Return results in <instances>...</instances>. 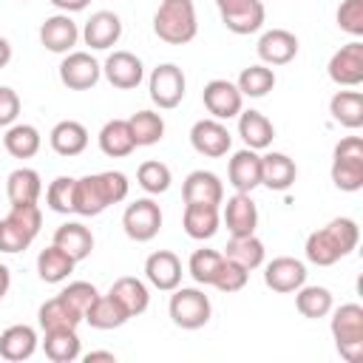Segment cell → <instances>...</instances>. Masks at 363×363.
<instances>
[{"label": "cell", "instance_id": "obj_1", "mask_svg": "<svg viewBox=\"0 0 363 363\" xmlns=\"http://www.w3.org/2000/svg\"><path fill=\"white\" fill-rule=\"evenodd\" d=\"M130 182L122 170H102V173H88L74 182V213L77 216H99L111 204H119L128 199Z\"/></svg>", "mask_w": 363, "mask_h": 363}, {"label": "cell", "instance_id": "obj_2", "mask_svg": "<svg viewBox=\"0 0 363 363\" xmlns=\"http://www.w3.org/2000/svg\"><path fill=\"white\" fill-rule=\"evenodd\" d=\"M357 241H360L357 221L349 218V216H340V218H332L326 227H320V230L306 235L303 255L315 267H332L340 258H346L357 247Z\"/></svg>", "mask_w": 363, "mask_h": 363}, {"label": "cell", "instance_id": "obj_3", "mask_svg": "<svg viewBox=\"0 0 363 363\" xmlns=\"http://www.w3.org/2000/svg\"><path fill=\"white\" fill-rule=\"evenodd\" d=\"M153 34L167 45H187L199 34L193 0H162L153 14Z\"/></svg>", "mask_w": 363, "mask_h": 363}, {"label": "cell", "instance_id": "obj_4", "mask_svg": "<svg viewBox=\"0 0 363 363\" xmlns=\"http://www.w3.org/2000/svg\"><path fill=\"white\" fill-rule=\"evenodd\" d=\"M332 337L335 349L346 363H360L363 357V306L360 303H340L337 309L332 306Z\"/></svg>", "mask_w": 363, "mask_h": 363}, {"label": "cell", "instance_id": "obj_5", "mask_svg": "<svg viewBox=\"0 0 363 363\" xmlns=\"http://www.w3.org/2000/svg\"><path fill=\"white\" fill-rule=\"evenodd\" d=\"M40 227H43V213L37 204H11L6 218H0V252L28 250Z\"/></svg>", "mask_w": 363, "mask_h": 363}, {"label": "cell", "instance_id": "obj_6", "mask_svg": "<svg viewBox=\"0 0 363 363\" xmlns=\"http://www.w3.org/2000/svg\"><path fill=\"white\" fill-rule=\"evenodd\" d=\"M332 184L343 193L363 187V139L343 136L332 150Z\"/></svg>", "mask_w": 363, "mask_h": 363}, {"label": "cell", "instance_id": "obj_7", "mask_svg": "<svg viewBox=\"0 0 363 363\" xmlns=\"http://www.w3.org/2000/svg\"><path fill=\"white\" fill-rule=\"evenodd\" d=\"M167 312H170V320L179 326V329H201L207 326L210 315H213V303L210 298L204 295V289L199 286H176L173 295H170V303H167Z\"/></svg>", "mask_w": 363, "mask_h": 363}, {"label": "cell", "instance_id": "obj_8", "mask_svg": "<svg viewBox=\"0 0 363 363\" xmlns=\"http://www.w3.org/2000/svg\"><path fill=\"white\" fill-rule=\"evenodd\" d=\"M184 91H187V79H184V71L176 65V62H162L150 71L147 77V94H150V102L162 111H170L176 108L182 99H184Z\"/></svg>", "mask_w": 363, "mask_h": 363}, {"label": "cell", "instance_id": "obj_9", "mask_svg": "<svg viewBox=\"0 0 363 363\" xmlns=\"http://www.w3.org/2000/svg\"><path fill=\"white\" fill-rule=\"evenodd\" d=\"M122 230L136 244L153 241L162 230V207L153 199H136L122 213Z\"/></svg>", "mask_w": 363, "mask_h": 363}, {"label": "cell", "instance_id": "obj_10", "mask_svg": "<svg viewBox=\"0 0 363 363\" xmlns=\"http://www.w3.org/2000/svg\"><path fill=\"white\" fill-rule=\"evenodd\" d=\"M218 17L224 23L227 31L244 37V34H255L264 26V3L261 0H216Z\"/></svg>", "mask_w": 363, "mask_h": 363}, {"label": "cell", "instance_id": "obj_11", "mask_svg": "<svg viewBox=\"0 0 363 363\" xmlns=\"http://www.w3.org/2000/svg\"><path fill=\"white\" fill-rule=\"evenodd\" d=\"M326 74L340 88H357L363 82V43L360 40H352V43L340 45L329 57Z\"/></svg>", "mask_w": 363, "mask_h": 363}, {"label": "cell", "instance_id": "obj_12", "mask_svg": "<svg viewBox=\"0 0 363 363\" xmlns=\"http://www.w3.org/2000/svg\"><path fill=\"white\" fill-rule=\"evenodd\" d=\"M102 77V65L88 51H68L60 62V82L68 91H91Z\"/></svg>", "mask_w": 363, "mask_h": 363}, {"label": "cell", "instance_id": "obj_13", "mask_svg": "<svg viewBox=\"0 0 363 363\" xmlns=\"http://www.w3.org/2000/svg\"><path fill=\"white\" fill-rule=\"evenodd\" d=\"M190 145L199 156H207V159H221L227 156V150L233 147V136L227 130V125L221 119H199L193 122L190 128Z\"/></svg>", "mask_w": 363, "mask_h": 363}, {"label": "cell", "instance_id": "obj_14", "mask_svg": "<svg viewBox=\"0 0 363 363\" xmlns=\"http://www.w3.org/2000/svg\"><path fill=\"white\" fill-rule=\"evenodd\" d=\"M201 102L207 108V113L213 119H233L241 113V105H244V96L241 91L235 88V82L230 79H210L201 91Z\"/></svg>", "mask_w": 363, "mask_h": 363}, {"label": "cell", "instance_id": "obj_15", "mask_svg": "<svg viewBox=\"0 0 363 363\" xmlns=\"http://www.w3.org/2000/svg\"><path fill=\"white\" fill-rule=\"evenodd\" d=\"M224 204V201H221ZM221 221L230 233V238H241V235H252L258 227V207L252 201L250 193H235L227 199L224 210H221Z\"/></svg>", "mask_w": 363, "mask_h": 363}, {"label": "cell", "instance_id": "obj_16", "mask_svg": "<svg viewBox=\"0 0 363 363\" xmlns=\"http://www.w3.org/2000/svg\"><path fill=\"white\" fill-rule=\"evenodd\" d=\"M264 284L272 292L289 295V292H295L298 286L306 284V264L292 258V255H278L264 267Z\"/></svg>", "mask_w": 363, "mask_h": 363}, {"label": "cell", "instance_id": "obj_17", "mask_svg": "<svg viewBox=\"0 0 363 363\" xmlns=\"http://www.w3.org/2000/svg\"><path fill=\"white\" fill-rule=\"evenodd\" d=\"M77 40H79V28L71 20V14H65V11H57V14L45 17L43 26H40V43L51 54H68V51H74Z\"/></svg>", "mask_w": 363, "mask_h": 363}, {"label": "cell", "instance_id": "obj_18", "mask_svg": "<svg viewBox=\"0 0 363 363\" xmlns=\"http://www.w3.org/2000/svg\"><path fill=\"white\" fill-rule=\"evenodd\" d=\"M182 261L170 250H156L145 258V278L159 292H173L182 284Z\"/></svg>", "mask_w": 363, "mask_h": 363}, {"label": "cell", "instance_id": "obj_19", "mask_svg": "<svg viewBox=\"0 0 363 363\" xmlns=\"http://www.w3.org/2000/svg\"><path fill=\"white\" fill-rule=\"evenodd\" d=\"M102 74H105V79H108L113 88L130 91V88H136V85L145 79V65H142V60H139L136 54H130V51H113V54H108V60L102 62Z\"/></svg>", "mask_w": 363, "mask_h": 363}, {"label": "cell", "instance_id": "obj_20", "mask_svg": "<svg viewBox=\"0 0 363 363\" xmlns=\"http://www.w3.org/2000/svg\"><path fill=\"white\" fill-rule=\"evenodd\" d=\"M79 37L85 40L88 48L105 51V48H111V45L119 43V37H122V20H119V14L105 11V9H102V11H94V14L88 17L85 28L79 31Z\"/></svg>", "mask_w": 363, "mask_h": 363}, {"label": "cell", "instance_id": "obj_21", "mask_svg": "<svg viewBox=\"0 0 363 363\" xmlns=\"http://www.w3.org/2000/svg\"><path fill=\"white\" fill-rule=\"evenodd\" d=\"M255 51H258L261 62L269 65V68L272 65H286L298 57V37L286 28H269V31L261 34Z\"/></svg>", "mask_w": 363, "mask_h": 363}, {"label": "cell", "instance_id": "obj_22", "mask_svg": "<svg viewBox=\"0 0 363 363\" xmlns=\"http://www.w3.org/2000/svg\"><path fill=\"white\" fill-rule=\"evenodd\" d=\"M227 179L235 193H252L261 184V156L252 147L235 150L227 162Z\"/></svg>", "mask_w": 363, "mask_h": 363}, {"label": "cell", "instance_id": "obj_23", "mask_svg": "<svg viewBox=\"0 0 363 363\" xmlns=\"http://www.w3.org/2000/svg\"><path fill=\"white\" fill-rule=\"evenodd\" d=\"M218 224H221L218 204H201V201L184 204L182 227H184V233H187L193 241H207V238H213V235L218 233Z\"/></svg>", "mask_w": 363, "mask_h": 363}, {"label": "cell", "instance_id": "obj_24", "mask_svg": "<svg viewBox=\"0 0 363 363\" xmlns=\"http://www.w3.org/2000/svg\"><path fill=\"white\" fill-rule=\"evenodd\" d=\"M182 199H184V204H190V201L221 204L224 201V184L213 170H193L182 182Z\"/></svg>", "mask_w": 363, "mask_h": 363}, {"label": "cell", "instance_id": "obj_25", "mask_svg": "<svg viewBox=\"0 0 363 363\" xmlns=\"http://www.w3.org/2000/svg\"><path fill=\"white\" fill-rule=\"evenodd\" d=\"M48 145H51V150L57 156H65V159L79 156L88 147V128L82 122H77V119H62V122H57L51 128Z\"/></svg>", "mask_w": 363, "mask_h": 363}, {"label": "cell", "instance_id": "obj_26", "mask_svg": "<svg viewBox=\"0 0 363 363\" xmlns=\"http://www.w3.org/2000/svg\"><path fill=\"white\" fill-rule=\"evenodd\" d=\"M37 352V332L28 323H14L0 332V357L9 363H23Z\"/></svg>", "mask_w": 363, "mask_h": 363}, {"label": "cell", "instance_id": "obj_27", "mask_svg": "<svg viewBox=\"0 0 363 363\" xmlns=\"http://www.w3.org/2000/svg\"><path fill=\"white\" fill-rule=\"evenodd\" d=\"M295 179H298V167L286 153L269 150V153L261 156V184L264 187L284 193L295 184Z\"/></svg>", "mask_w": 363, "mask_h": 363}, {"label": "cell", "instance_id": "obj_28", "mask_svg": "<svg viewBox=\"0 0 363 363\" xmlns=\"http://www.w3.org/2000/svg\"><path fill=\"white\" fill-rule=\"evenodd\" d=\"M57 247H62L77 264L85 261L91 252H94V233L82 224V221H65L54 230V241Z\"/></svg>", "mask_w": 363, "mask_h": 363}, {"label": "cell", "instance_id": "obj_29", "mask_svg": "<svg viewBox=\"0 0 363 363\" xmlns=\"http://www.w3.org/2000/svg\"><path fill=\"white\" fill-rule=\"evenodd\" d=\"M238 136L244 139L247 147L252 150H267L275 139V125L261 113V111H244L238 113Z\"/></svg>", "mask_w": 363, "mask_h": 363}, {"label": "cell", "instance_id": "obj_30", "mask_svg": "<svg viewBox=\"0 0 363 363\" xmlns=\"http://www.w3.org/2000/svg\"><path fill=\"white\" fill-rule=\"evenodd\" d=\"M82 320H85L88 326L99 329V332H108V329H119V326H125V323L130 320V315H128V309L108 292V295H99V298L88 306V312H85Z\"/></svg>", "mask_w": 363, "mask_h": 363}, {"label": "cell", "instance_id": "obj_31", "mask_svg": "<svg viewBox=\"0 0 363 363\" xmlns=\"http://www.w3.org/2000/svg\"><path fill=\"white\" fill-rule=\"evenodd\" d=\"M96 139H99V150L111 159H122L136 150V139L130 133L128 119H108Z\"/></svg>", "mask_w": 363, "mask_h": 363}, {"label": "cell", "instance_id": "obj_32", "mask_svg": "<svg viewBox=\"0 0 363 363\" xmlns=\"http://www.w3.org/2000/svg\"><path fill=\"white\" fill-rule=\"evenodd\" d=\"M43 352L51 363H74L82 357V343L77 329H51L43 332Z\"/></svg>", "mask_w": 363, "mask_h": 363}, {"label": "cell", "instance_id": "obj_33", "mask_svg": "<svg viewBox=\"0 0 363 363\" xmlns=\"http://www.w3.org/2000/svg\"><path fill=\"white\" fill-rule=\"evenodd\" d=\"M125 309H128V315L130 318H139L142 312H147V306H150V292H147V284L145 281H139V278H133V275H122V278H116L113 284H111V289H108Z\"/></svg>", "mask_w": 363, "mask_h": 363}, {"label": "cell", "instance_id": "obj_34", "mask_svg": "<svg viewBox=\"0 0 363 363\" xmlns=\"http://www.w3.org/2000/svg\"><path fill=\"white\" fill-rule=\"evenodd\" d=\"M3 147H6V153L14 156V159H31V156L40 153L43 136H40V130H37L34 125H28V122H14V125L6 128Z\"/></svg>", "mask_w": 363, "mask_h": 363}, {"label": "cell", "instance_id": "obj_35", "mask_svg": "<svg viewBox=\"0 0 363 363\" xmlns=\"http://www.w3.org/2000/svg\"><path fill=\"white\" fill-rule=\"evenodd\" d=\"M43 193V179L34 167H17L6 179V196L9 204H37Z\"/></svg>", "mask_w": 363, "mask_h": 363}, {"label": "cell", "instance_id": "obj_36", "mask_svg": "<svg viewBox=\"0 0 363 363\" xmlns=\"http://www.w3.org/2000/svg\"><path fill=\"white\" fill-rule=\"evenodd\" d=\"M37 320H40V329L43 332H51V329H77L82 323V315L62 295H54V298H48L40 306Z\"/></svg>", "mask_w": 363, "mask_h": 363}, {"label": "cell", "instance_id": "obj_37", "mask_svg": "<svg viewBox=\"0 0 363 363\" xmlns=\"http://www.w3.org/2000/svg\"><path fill=\"white\" fill-rule=\"evenodd\" d=\"M77 261L57 244L45 247L40 255H37V275L45 281V284H62L68 281V275L74 272Z\"/></svg>", "mask_w": 363, "mask_h": 363}, {"label": "cell", "instance_id": "obj_38", "mask_svg": "<svg viewBox=\"0 0 363 363\" xmlns=\"http://www.w3.org/2000/svg\"><path fill=\"white\" fill-rule=\"evenodd\" d=\"M329 113L337 125L357 130L363 125V94L360 91H337L329 99Z\"/></svg>", "mask_w": 363, "mask_h": 363}, {"label": "cell", "instance_id": "obj_39", "mask_svg": "<svg viewBox=\"0 0 363 363\" xmlns=\"http://www.w3.org/2000/svg\"><path fill=\"white\" fill-rule=\"evenodd\" d=\"M332 292L326 286H318V284H303L295 289V309L309 318V320H318V318H326L332 312Z\"/></svg>", "mask_w": 363, "mask_h": 363}, {"label": "cell", "instance_id": "obj_40", "mask_svg": "<svg viewBox=\"0 0 363 363\" xmlns=\"http://www.w3.org/2000/svg\"><path fill=\"white\" fill-rule=\"evenodd\" d=\"M235 88L241 91V96L261 99V96H267L275 88V71L269 65H264V62H255V65H250V68H244L238 74Z\"/></svg>", "mask_w": 363, "mask_h": 363}, {"label": "cell", "instance_id": "obj_41", "mask_svg": "<svg viewBox=\"0 0 363 363\" xmlns=\"http://www.w3.org/2000/svg\"><path fill=\"white\" fill-rule=\"evenodd\" d=\"M221 255L233 258L235 264H241V267H247V269H258V267L264 264V255H267V250H264V241H261V238L252 233V235L230 238Z\"/></svg>", "mask_w": 363, "mask_h": 363}, {"label": "cell", "instance_id": "obj_42", "mask_svg": "<svg viewBox=\"0 0 363 363\" xmlns=\"http://www.w3.org/2000/svg\"><path fill=\"white\" fill-rule=\"evenodd\" d=\"M128 125L136 139V147H150V145L162 142V136H164V119L156 111H136L128 119Z\"/></svg>", "mask_w": 363, "mask_h": 363}, {"label": "cell", "instance_id": "obj_43", "mask_svg": "<svg viewBox=\"0 0 363 363\" xmlns=\"http://www.w3.org/2000/svg\"><path fill=\"white\" fill-rule=\"evenodd\" d=\"M136 182L139 187L147 193V196H159V193H167L170 190V182H173V173L164 162H156V159H147L139 164L136 170Z\"/></svg>", "mask_w": 363, "mask_h": 363}, {"label": "cell", "instance_id": "obj_44", "mask_svg": "<svg viewBox=\"0 0 363 363\" xmlns=\"http://www.w3.org/2000/svg\"><path fill=\"white\" fill-rule=\"evenodd\" d=\"M221 258H224V255H221L218 250H207V247L196 250V252L190 255V261H187V272H190V278H193L199 286H210L213 278H216V272H218Z\"/></svg>", "mask_w": 363, "mask_h": 363}, {"label": "cell", "instance_id": "obj_45", "mask_svg": "<svg viewBox=\"0 0 363 363\" xmlns=\"http://www.w3.org/2000/svg\"><path fill=\"white\" fill-rule=\"evenodd\" d=\"M247 278H250V269L247 267H241V264H235L233 258H221V264H218V272H216V278H213V284L210 286H216L218 292H241L244 286H247Z\"/></svg>", "mask_w": 363, "mask_h": 363}, {"label": "cell", "instance_id": "obj_46", "mask_svg": "<svg viewBox=\"0 0 363 363\" xmlns=\"http://www.w3.org/2000/svg\"><path fill=\"white\" fill-rule=\"evenodd\" d=\"M74 182H77V179H71V176H57V179L48 184V190H45V204H48L54 213H62V216L74 213Z\"/></svg>", "mask_w": 363, "mask_h": 363}, {"label": "cell", "instance_id": "obj_47", "mask_svg": "<svg viewBox=\"0 0 363 363\" xmlns=\"http://www.w3.org/2000/svg\"><path fill=\"white\" fill-rule=\"evenodd\" d=\"M335 20H337V28L340 31L352 34L354 40L363 37V0H343L337 6Z\"/></svg>", "mask_w": 363, "mask_h": 363}, {"label": "cell", "instance_id": "obj_48", "mask_svg": "<svg viewBox=\"0 0 363 363\" xmlns=\"http://www.w3.org/2000/svg\"><path fill=\"white\" fill-rule=\"evenodd\" d=\"M60 295H62V298H65V301H68V303H71V306H74V309H77V312L85 318L88 306H91V303L99 298V289H96L91 281H71V284H68V286H65Z\"/></svg>", "mask_w": 363, "mask_h": 363}, {"label": "cell", "instance_id": "obj_49", "mask_svg": "<svg viewBox=\"0 0 363 363\" xmlns=\"http://www.w3.org/2000/svg\"><path fill=\"white\" fill-rule=\"evenodd\" d=\"M20 116V96L14 88L9 85H0V128H9L14 125Z\"/></svg>", "mask_w": 363, "mask_h": 363}, {"label": "cell", "instance_id": "obj_50", "mask_svg": "<svg viewBox=\"0 0 363 363\" xmlns=\"http://www.w3.org/2000/svg\"><path fill=\"white\" fill-rule=\"evenodd\" d=\"M60 11H65V14H74V11H82V9H88V3L91 0H51Z\"/></svg>", "mask_w": 363, "mask_h": 363}, {"label": "cell", "instance_id": "obj_51", "mask_svg": "<svg viewBox=\"0 0 363 363\" xmlns=\"http://www.w3.org/2000/svg\"><path fill=\"white\" fill-rule=\"evenodd\" d=\"M9 286H11V272H9V267H6V264H0V301L6 298Z\"/></svg>", "mask_w": 363, "mask_h": 363}, {"label": "cell", "instance_id": "obj_52", "mask_svg": "<svg viewBox=\"0 0 363 363\" xmlns=\"http://www.w3.org/2000/svg\"><path fill=\"white\" fill-rule=\"evenodd\" d=\"M82 360H85V363H96V360H108V363H113L116 354H113V352H88Z\"/></svg>", "mask_w": 363, "mask_h": 363}, {"label": "cell", "instance_id": "obj_53", "mask_svg": "<svg viewBox=\"0 0 363 363\" xmlns=\"http://www.w3.org/2000/svg\"><path fill=\"white\" fill-rule=\"evenodd\" d=\"M11 62V43L6 37H0V68H6Z\"/></svg>", "mask_w": 363, "mask_h": 363}, {"label": "cell", "instance_id": "obj_54", "mask_svg": "<svg viewBox=\"0 0 363 363\" xmlns=\"http://www.w3.org/2000/svg\"><path fill=\"white\" fill-rule=\"evenodd\" d=\"M20 3H28V0H20Z\"/></svg>", "mask_w": 363, "mask_h": 363}]
</instances>
